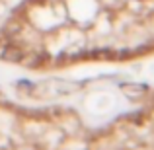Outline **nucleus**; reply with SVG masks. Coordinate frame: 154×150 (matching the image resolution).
Segmentation results:
<instances>
[{"instance_id":"1","label":"nucleus","mask_w":154,"mask_h":150,"mask_svg":"<svg viewBox=\"0 0 154 150\" xmlns=\"http://www.w3.org/2000/svg\"><path fill=\"white\" fill-rule=\"evenodd\" d=\"M123 92L129 94V98L137 99V98H140V96L146 92V88H143V86H123Z\"/></svg>"}]
</instances>
